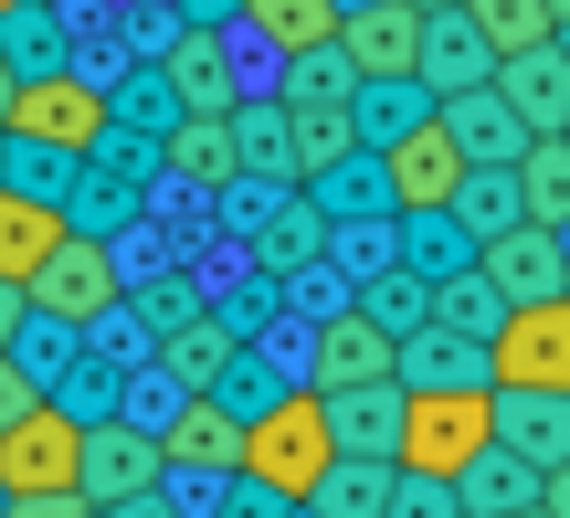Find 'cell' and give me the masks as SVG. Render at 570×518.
Listing matches in <instances>:
<instances>
[{
	"label": "cell",
	"mask_w": 570,
	"mask_h": 518,
	"mask_svg": "<svg viewBox=\"0 0 570 518\" xmlns=\"http://www.w3.org/2000/svg\"><path fill=\"white\" fill-rule=\"evenodd\" d=\"M32 402H42V381H32V371H21V360H11V350H0V423H11V413H32Z\"/></svg>",
	"instance_id": "obj_46"
},
{
	"label": "cell",
	"mask_w": 570,
	"mask_h": 518,
	"mask_svg": "<svg viewBox=\"0 0 570 518\" xmlns=\"http://www.w3.org/2000/svg\"><path fill=\"white\" fill-rule=\"evenodd\" d=\"M391 498V456H327V477L306 487L296 508H317V518H381Z\"/></svg>",
	"instance_id": "obj_30"
},
{
	"label": "cell",
	"mask_w": 570,
	"mask_h": 518,
	"mask_svg": "<svg viewBox=\"0 0 570 518\" xmlns=\"http://www.w3.org/2000/svg\"><path fill=\"white\" fill-rule=\"evenodd\" d=\"M244 0H169V21H233Z\"/></svg>",
	"instance_id": "obj_49"
},
{
	"label": "cell",
	"mask_w": 570,
	"mask_h": 518,
	"mask_svg": "<svg viewBox=\"0 0 570 518\" xmlns=\"http://www.w3.org/2000/svg\"><path fill=\"white\" fill-rule=\"evenodd\" d=\"M285 508H296V498H275L265 477H244V466H233V477L212 487V508H202V518H285Z\"/></svg>",
	"instance_id": "obj_44"
},
{
	"label": "cell",
	"mask_w": 570,
	"mask_h": 518,
	"mask_svg": "<svg viewBox=\"0 0 570 518\" xmlns=\"http://www.w3.org/2000/svg\"><path fill=\"white\" fill-rule=\"evenodd\" d=\"M106 127H127V138H169V127H180V96H169L159 53H148V63H127V75L106 85Z\"/></svg>",
	"instance_id": "obj_31"
},
{
	"label": "cell",
	"mask_w": 570,
	"mask_h": 518,
	"mask_svg": "<svg viewBox=\"0 0 570 518\" xmlns=\"http://www.w3.org/2000/svg\"><path fill=\"white\" fill-rule=\"evenodd\" d=\"M423 117H433V96L412 75H360V85H348V127H360V148H391L402 127H423Z\"/></svg>",
	"instance_id": "obj_25"
},
{
	"label": "cell",
	"mask_w": 570,
	"mask_h": 518,
	"mask_svg": "<svg viewBox=\"0 0 570 518\" xmlns=\"http://www.w3.org/2000/svg\"><path fill=\"white\" fill-rule=\"evenodd\" d=\"M487 423L508 456H529L539 477L570 456V392H508V381H487Z\"/></svg>",
	"instance_id": "obj_16"
},
{
	"label": "cell",
	"mask_w": 570,
	"mask_h": 518,
	"mask_svg": "<svg viewBox=\"0 0 570 518\" xmlns=\"http://www.w3.org/2000/svg\"><path fill=\"white\" fill-rule=\"evenodd\" d=\"M475 275H487L508 307H529V296H570V254H560L550 223H508V233H487V244H475Z\"/></svg>",
	"instance_id": "obj_9"
},
{
	"label": "cell",
	"mask_w": 570,
	"mask_h": 518,
	"mask_svg": "<svg viewBox=\"0 0 570 518\" xmlns=\"http://www.w3.org/2000/svg\"><path fill=\"white\" fill-rule=\"evenodd\" d=\"M327 456H338V444H327V423H317V392H306V381L244 423V477H265L275 498H306V487L327 477Z\"/></svg>",
	"instance_id": "obj_1"
},
{
	"label": "cell",
	"mask_w": 570,
	"mask_h": 518,
	"mask_svg": "<svg viewBox=\"0 0 570 518\" xmlns=\"http://www.w3.org/2000/svg\"><path fill=\"white\" fill-rule=\"evenodd\" d=\"M550 21H570V0H550Z\"/></svg>",
	"instance_id": "obj_54"
},
{
	"label": "cell",
	"mask_w": 570,
	"mask_h": 518,
	"mask_svg": "<svg viewBox=\"0 0 570 518\" xmlns=\"http://www.w3.org/2000/svg\"><path fill=\"white\" fill-rule=\"evenodd\" d=\"M75 350H85V329H75V317H42V307H21V329H11V360L42 381V392H53V381L75 371Z\"/></svg>",
	"instance_id": "obj_36"
},
{
	"label": "cell",
	"mask_w": 570,
	"mask_h": 518,
	"mask_svg": "<svg viewBox=\"0 0 570 518\" xmlns=\"http://www.w3.org/2000/svg\"><path fill=\"white\" fill-rule=\"evenodd\" d=\"M444 212H454V223L475 233V244H487V233H508V223H529V212H518V180H508V169H465Z\"/></svg>",
	"instance_id": "obj_37"
},
{
	"label": "cell",
	"mask_w": 570,
	"mask_h": 518,
	"mask_svg": "<svg viewBox=\"0 0 570 518\" xmlns=\"http://www.w3.org/2000/svg\"><path fill=\"white\" fill-rule=\"evenodd\" d=\"M317 423L338 456H402V381H348V392H317Z\"/></svg>",
	"instance_id": "obj_17"
},
{
	"label": "cell",
	"mask_w": 570,
	"mask_h": 518,
	"mask_svg": "<svg viewBox=\"0 0 570 518\" xmlns=\"http://www.w3.org/2000/svg\"><path fill=\"white\" fill-rule=\"evenodd\" d=\"M381 518H454V477H423V466H391Z\"/></svg>",
	"instance_id": "obj_43"
},
{
	"label": "cell",
	"mask_w": 570,
	"mask_h": 518,
	"mask_svg": "<svg viewBox=\"0 0 570 518\" xmlns=\"http://www.w3.org/2000/svg\"><path fill=\"white\" fill-rule=\"evenodd\" d=\"M412 11H454V0H412Z\"/></svg>",
	"instance_id": "obj_52"
},
{
	"label": "cell",
	"mask_w": 570,
	"mask_h": 518,
	"mask_svg": "<svg viewBox=\"0 0 570 518\" xmlns=\"http://www.w3.org/2000/svg\"><path fill=\"white\" fill-rule=\"evenodd\" d=\"M148 360H159V371L180 381V392H212V371L233 360V329L202 307V317H180V329H159V339H148Z\"/></svg>",
	"instance_id": "obj_29"
},
{
	"label": "cell",
	"mask_w": 570,
	"mask_h": 518,
	"mask_svg": "<svg viewBox=\"0 0 570 518\" xmlns=\"http://www.w3.org/2000/svg\"><path fill=\"white\" fill-rule=\"evenodd\" d=\"M0 11H11V0H0Z\"/></svg>",
	"instance_id": "obj_60"
},
{
	"label": "cell",
	"mask_w": 570,
	"mask_h": 518,
	"mask_svg": "<svg viewBox=\"0 0 570 518\" xmlns=\"http://www.w3.org/2000/svg\"><path fill=\"white\" fill-rule=\"evenodd\" d=\"M21 307H32V296H21L11 275H0V350H11V329H21Z\"/></svg>",
	"instance_id": "obj_50"
},
{
	"label": "cell",
	"mask_w": 570,
	"mask_h": 518,
	"mask_svg": "<svg viewBox=\"0 0 570 518\" xmlns=\"http://www.w3.org/2000/svg\"><path fill=\"white\" fill-rule=\"evenodd\" d=\"M348 307H360V317H381V329L402 339V329H423V307H433V286H423V275L402 265V254H391V265H370V275H348Z\"/></svg>",
	"instance_id": "obj_34"
},
{
	"label": "cell",
	"mask_w": 570,
	"mask_h": 518,
	"mask_svg": "<svg viewBox=\"0 0 570 518\" xmlns=\"http://www.w3.org/2000/svg\"><path fill=\"white\" fill-rule=\"evenodd\" d=\"M0 180H11V190H42V202H63L75 148H42V138H11V127H0Z\"/></svg>",
	"instance_id": "obj_39"
},
{
	"label": "cell",
	"mask_w": 570,
	"mask_h": 518,
	"mask_svg": "<svg viewBox=\"0 0 570 518\" xmlns=\"http://www.w3.org/2000/svg\"><path fill=\"white\" fill-rule=\"evenodd\" d=\"M381 180H391V212H444L454 180H465V148L444 138V117H423L381 148Z\"/></svg>",
	"instance_id": "obj_10"
},
{
	"label": "cell",
	"mask_w": 570,
	"mask_h": 518,
	"mask_svg": "<svg viewBox=\"0 0 570 518\" xmlns=\"http://www.w3.org/2000/svg\"><path fill=\"white\" fill-rule=\"evenodd\" d=\"M233 32H254L265 53H306V42H338V0H244Z\"/></svg>",
	"instance_id": "obj_28"
},
{
	"label": "cell",
	"mask_w": 570,
	"mask_h": 518,
	"mask_svg": "<svg viewBox=\"0 0 570 518\" xmlns=\"http://www.w3.org/2000/svg\"><path fill=\"white\" fill-rule=\"evenodd\" d=\"M497 96L518 106L529 138H560V127H570V53H560V42H518V53H497Z\"/></svg>",
	"instance_id": "obj_14"
},
{
	"label": "cell",
	"mask_w": 570,
	"mask_h": 518,
	"mask_svg": "<svg viewBox=\"0 0 570 518\" xmlns=\"http://www.w3.org/2000/svg\"><path fill=\"white\" fill-rule=\"evenodd\" d=\"M412 32H423V11H412V0H360V11H338L348 75H412Z\"/></svg>",
	"instance_id": "obj_19"
},
{
	"label": "cell",
	"mask_w": 570,
	"mask_h": 518,
	"mask_svg": "<svg viewBox=\"0 0 570 518\" xmlns=\"http://www.w3.org/2000/svg\"><path fill=\"white\" fill-rule=\"evenodd\" d=\"M285 518H317V508H285Z\"/></svg>",
	"instance_id": "obj_55"
},
{
	"label": "cell",
	"mask_w": 570,
	"mask_h": 518,
	"mask_svg": "<svg viewBox=\"0 0 570 518\" xmlns=\"http://www.w3.org/2000/svg\"><path fill=\"white\" fill-rule=\"evenodd\" d=\"M159 169H169V180H190V190L244 180V148H233V106H223V117H180V127L159 138Z\"/></svg>",
	"instance_id": "obj_23"
},
{
	"label": "cell",
	"mask_w": 570,
	"mask_h": 518,
	"mask_svg": "<svg viewBox=\"0 0 570 518\" xmlns=\"http://www.w3.org/2000/svg\"><path fill=\"white\" fill-rule=\"evenodd\" d=\"M285 392H296V381H285V360L254 350V339H233V360L212 371V402H223L233 423H254V413H265V402H285Z\"/></svg>",
	"instance_id": "obj_33"
},
{
	"label": "cell",
	"mask_w": 570,
	"mask_h": 518,
	"mask_svg": "<svg viewBox=\"0 0 570 518\" xmlns=\"http://www.w3.org/2000/svg\"><path fill=\"white\" fill-rule=\"evenodd\" d=\"M465 21L487 32V53H518V42H550V0H465Z\"/></svg>",
	"instance_id": "obj_40"
},
{
	"label": "cell",
	"mask_w": 570,
	"mask_h": 518,
	"mask_svg": "<svg viewBox=\"0 0 570 518\" xmlns=\"http://www.w3.org/2000/svg\"><path fill=\"white\" fill-rule=\"evenodd\" d=\"M0 127H11V138H42V148H75V159H85V148L106 138V85L75 75V63H53V75H21V85H11V117H0Z\"/></svg>",
	"instance_id": "obj_3"
},
{
	"label": "cell",
	"mask_w": 570,
	"mask_h": 518,
	"mask_svg": "<svg viewBox=\"0 0 570 518\" xmlns=\"http://www.w3.org/2000/svg\"><path fill=\"white\" fill-rule=\"evenodd\" d=\"M539 518H570V456L550 466V477H539Z\"/></svg>",
	"instance_id": "obj_48"
},
{
	"label": "cell",
	"mask_w": 570,
	"mask_h": 518,
	"mask_svg": "<svg viewBox=\"0 0 570 518\" xmlns=\"http://www.w3.org/2000/svg\"><path fill=\"white\" fill-rule=\"evenodd\" d=\"M180 402H190V392H180V381H169V371H159V360H138V371H127V381H117V413H127V423H138V434H159V423H169V413H180Z\"/></svg>",
	"instance_id": "obj_41"
},
{
	"label": "cell",
	"mask_w": 570,
	"mask_h": 518,
	"mask_svg": "<svg viewBox=\"0 0 570 518\" xmlns=\"http://www.w3.org/2000/svg\"><path fill=\"white\" fill-rule=\"evenodd\" d=\"M338 11H360V0H338Z\"/></svg>",
	"instance_id": "obj_57"
},
{
	"label": "cell",
	"mask_w": 570,
	"mask_h": 518,
	"mask_svg": "<svg viewBox=\"0 0 570 518\" xmlns=\"http://www.w3.org/2000/svg\"><path fill=\"white\" fill-rule=\"evenodd\" d=\"M433 117H444V138L465 148V169H508L518 148H529L518 106L497 96V75H487V85H465V96H433Z\"/></svg>",
	"instance_id": "obj_15"
},
{
	"label": "cell",
	"mask_w": 570,
	"mask_h": 518,
	"mask_svg": "<svg viewBox=\"0 0 570 518\" xmlns=\"http://www.w3.org/2000/svg\"><path fill=\"white\" fill-rule=\"evenodd\" d=\"M117 381H127V371H106V360H85V350H75V371H63L42 402H63L75 423H106V413H117Z\"/></svg>",
	"instance_id": "obj_42"
},
{
	"label": "cell",
	"mask_w": 570,
	"mask_h": 518,
	"mask_svg": "<svg viewBox=\"0 0 570 518\" xmlns=\"http://www.w3.org/2000/svg\"><path fill=\"white\" fill-rule=\"evenodd\" d=\"M159 75H169V96H180V117H223V106H244L233 21H169V42H159Z\"/></svg>",
	"instance_id": "obj_5"
},
{
	"label": "cell",
	"mask_w": 570,
	"mask_h": 518,
	"mask_svg": "<svg viewBox=\"0 0 570 518\" xmlns=\"http://www.w3.org/2000/svg\"><path fill=\"white\" fill-rule=\"evenodd\" d=\"M11 85H21V75H11V63H0V117H11Z\"/></svg>",
	"instance_id": "obj_51"
},
{
	"label": "cell",
	"mask_w": 570,
	"mask_h": 518,
	"mask_svg": "<svg viewBox=\"0 0 570 518\" xmlns=\"http://www.w3.org/2000/svg\"><path fill=\"white\" fill-rule=\"evenodd\" d=\"M244 244H254V275H296V265H317V254H327V223H317V202L285 180L275 202H265V223H254Z\"/></svg>",
	"instance_id": "obj_22"
},
{
	"label": "cell",
	"mask_w": 570,
	"mask_h": 518,
	"mask_svg": "<svg viewBox=\"0 0 570 518\" xmlns=\"http://www.w3.org/2000/svg\"><path fill=\"white\" fill-rule=\"evenodd\" d=\"M508 508H539V466L487 434L465 466H454V518H508Z\"/></svg>",
	"instance_id": "obj_21"
},
{
	"label": "cell",
	"mask_w": 570,
	"mask_h": 518,
	"mask_svg": "<svg viewBox=\"0 0 570 518\" xmlns=\"http://www.w3.org/2000/svg\"><path fill=\"white\" fill-rule=\"evenodd\" d=\"M75 434H85V423L63 413V402L11 413V423H0V498H21V487H75Z\"/></svg>",
	"instance_id": "obj_7"
},
{
	"label": "cell",
	"mask_w": 570,
	"mask_h": 518,
	"mask_svg": "<svg viewBox=\"0 0 570 518\" xmlns=\"http://www.w3.org/2000/svg\"><path fill=\"white\" fill-rule=\"evenodd\" d=\"M508 180H518V212L560 233V223H570V127H560V138H529V148L508 159Z\"/></svg>",
	"instance_id": "obj_26"
},
{
	"label": "cell",
	"mask_w": 570,
	"mask_h": 518,
	"mask_svg": "<svg viewBox=\"0 0 570 518\" xmlns=\"http://www.w3.org/2000/svg\"><path fill=\"white\" fill-rule=\"evenodd\" d=\"M423 317H444V329H465V339H487L497 317H508V296H497L487 275H475V265H454V275H433V307H423Z\"/></svg>",
	"instance_id": "obj_38"
},
{
	"label": "cell",
	"mask_w": 570,
	"mask_h": 518,
	"mask_svg": "<svg viewBox=\"0 0 570 518\" xmlns=\"http://www.w3.org/2000/svg\"><path fill=\"white\" fill-rule=\"evenodd\" d=\"M487 381L508 392H570V296H529L487 329Z\"/></svg>",
	"instance_id": "obj_2"
},
{
	"label": "cell",
	"mask_w": 570,
	"mask_h": 518,
	"mask_svg": "<svg viewBox=\"0 0 570 518\" xmlns=\"http://www.w3.org/2000/svg\"><path fill=\"white\" fill-rule=\"evenodd\" d=\"M85 518H106V508H85Z\"/></svg>",
	"instance_id": "obj_59"
},
{
	"label": "cell",
	"mask_w": 570,
	"mask_h": 518,
	"mask_svg": "<svg viewBox=\"0 0 570 518\" xmlns=\"http://www.w3.org/2000/svg\"><path fill=\"white\" fill-rule=\"evenodd\" d=\"M106 518H180V498H169V487H159V477H148V487H127V498H117V508H106Z\"/></svg>",
	"instance_id": "obj_47"
},
{
	"label": "cell",
	"mask_w": 570,
	"mask_h": 518,
	"mask_svg": "<svg viewBox=\"0 0 570 518\" xmlns=\"http://www.w3.org/2000/svg\"><path fill=\"white\" fill-rule=\"evenodd\" d=\"M550 42H560V53H570V21H560V32H550Z\"/></svg>",
	"instance_id": "obj_53"
},
{
	"label": "cell",
	"mask_w": 570,
	"mask_h": 518,
	"mask_svg": "<svg viewBox=\"0 0 570 518\" xmlns=\"http://www.w3.org/2000/svg\"><path fill=\"white\" fill-rule=\"evenodd\" d=\"M148 477H159V434H138L127 413H106V423L75 434V498L85 508H117L127 487H148Z\"/></svg>",
	"instance_id": "obj_8"
},
{
	"label": "cell",
	"mask_w": 570,
	"mask_h": 518,
	"mask_svg": "<svg viewBox=\"0 0 570 518\" xmlns=\"http://www.w3.org/2000/svg\"><path fill=\"white\" fill-rule=\"evenodd\" d=\"M348 381H391V329L360 307L306 329V392H348Z\"/></svg>",
	"instance_id": "obj_11"
},
{
	"label": "cell",
	"mask_w": 570,
	"mask_h": 518,
	"mask_svg": "<svg viewBox=\"0 0 570 518\" xmlns=\"http://www.w3.org/2000/svg\"><path fill=\"white\" fill-rule=\"evenodd\" d=\"M487 75H497V53L465 21V0H454V11H423V32H412V85H423V96H465V85H487Z\"/></svg>",
	"instance_id": "obj_13"
},
{
	"label": "cell",
	"mask_w": 570,
	"mask_h": 518,
	"mask_svg": "<svg viewBox=\"0 0 570 518\" xmlns=\"http://www.w3.org/2000/svg\"><path fill=\"white\" fill-rule=\"evenodd\" d=\"M21 296H32L42 317H75V329H85V317H106V307L127 296V275H117V244H96V233H63V244L32 265V286H21Z\"/></svg>",
	"instance_id": "obj_6"
},
{
	"label": "cell",
	"mask_w": 570,
	"mask_h": 518,
	"mask_svg": "<svg viewBox=\"0 0 570 518\" xmlns=\"http://www.w3.org/2000/svg\"><path fill=\"white\" fill-rule=\"evenodd\" d=\"M508 518H539V508H508Z\"/></svg>",
	"instance_id": "obj_56"
},
{
	"label": "cell",
	"mask_w": 570,
	"mask_h": 518,
	"mask_svg": "<svg viewBox=\"0 0 570 518\" xmlns=\"http://www.w3.org/2000/svg\"><path fill=\"white\" fill-rule=\"evenodd\" d=\"M0 518H85L75 487H21V498H0Z\"/></svg>",
	"instance_id": "obj_45"
},
{
	"label": "cell",
	"mask_w": 570,
	"mask_h": 518,
	"mask_svg": "<svg viewBox=\"0 0 570 518\" xmlns=\"http://www.w3.org/2000/svg\"><path fill=\"white\" fill-rule=\"evenodd\" d=\"M487 434H497V423H487V381H475V392H402V456H391V466L454 477Z\"/></svg>",
	"instance_id": "obj_4"
},
{
	"label": "cell",
	"mask_w": 570,
	"mask_h": 518,
	"mask_svg": "<svg viewBox=\"0 0 570 518\" xmlns=\"http://www.w3.org/2000/svg\"><path fill=\"white\" fill-rule=\"evenodd\" d=\"M391 381H402V392H475V381H487V339L423 317V329L391 339Z\"/></svg>",
	"instance_id": "obj_12"
},
{
	"label": "cell",
	"mask_w": 570,
	"mask_h": 518,
	"mask_svg": "<svg viewBox=\"0 0 570 518\" xmlns=\"http://www.w3.org/2000/svg\"><path fill=\"white\" fill-rule=\"evenodd\" d=\"M53 11H75V0H53Z\"/></svg>",
	"instance_id": "obj_58"
},
{
	"label": "cell",
	"mask_w": 570,
	"mask_h": 518,
	"mask_svg": "<svg viewBox=\"0 0 570 518\" xmlns=\"http://www.w3.org/2000/svg\"><path fill=\"white\" fill-rule=\"evenodd\" d=\"M306 202H317V223H391V180H381V148H338L327 169H306Z\"/></svg>",
	"instance_id": "obj_18"
},
{
	"label": "cell",
	"mask_w": 570,
	"mask_h": 518,
	"mask_svg": "<svg viewBox=\"0 0 570 518\" xmlns=\"http://www.w3.org/2000/svg\"><path fill=\"white\" fill-rule=\"evenodd\" d=\"M53 244H63V202L0 180V275H11V286H32V265H42Z\"/></svg>",
	"instance_id": "obj_24"
},
{
	"label": "cell",
	"mask_w": 570,
	"mask_h": 518,
	"mask_svg": "<svg viewBox=\"0 0 570 518\" xmlns=\"http://www.w3.org/2000/svg\"><path fill=\"white\" fill-rule=\"evenodd\" d=\"M0 63H11V75L75 63V53H63V11H53V0H11V11H0Z\"/></svg>",
	"instance_id": "obj_35"
},
{
	"label": "cell",
	"mask_w": 570,
	"mask_h": 518,
	"mask_svg": "<svg viewBox=\"0 0 570 518\" xmlns=\"http://www.w3.org/2000/svg\"><path fill=\"white\" fill-rule=\"evenodd\" d=\"M159 466H190V477H223V466H244V423L223 413L212 392H190L180 413L159 423Z\"/></svg>",
	"instance_id": "obj_20"
},
{
	"label": "cell",
	"mask_w": 570,
	"mask_h": 518,
	"mask_svg": "<svg viewBox=\"0 0 570 518\" xmlns=\"http://www.w3.org/2000/svg\"><path fill=\"white\" fill-rule=\"evenodd\" d=\"M233 148H244V180H296V127H285L275 96L233 106Z\"/></svg>",
	"instance_id": "obj_32"
},
{
	"label": "cell",
	"mask_w": 570,
	"mask_h": 518,
	"mask_svg": "<svg viewBox=\"0 0 570 518\" xmlns=\"http://www.w3.org/2000/svg\"><path fill=\"white\" fill-rule=\"evenodd\" d=\"M391 254H402L412 275H454V265H475V233L454 223V212H391Z\"/></svg>",
	"instance_id": "obj_27"
}]
</instances>
